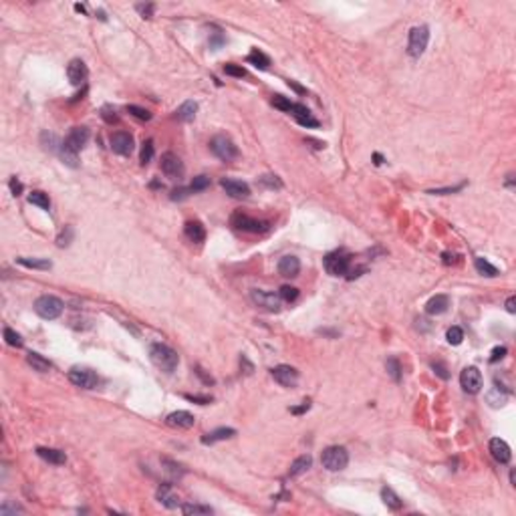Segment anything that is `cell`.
<instances>
[{"mask_svg": "<svg viewBox=\"0 0 516 516\" xmlns=\"http://www.w3.org/2000/svg\"><path fill=\"white\" fill-rule=\"evenodd\" d=\"M321 464L322 468H327L329 472H341L349 464V454L343 446H329V448L322 450Z\"/></svg>", "mask_w": 516, "mask_h": 516, "instance_id": "obj_2", "label": "cell"}, {"mask_svg": "<svg viewBox=\"0 0 516 516\" xmlns=\"http://www.w3.org/2000/svg\"><path fill=\"white\" fill-rule=\"evenodd\" d=\"M278 272L287 278H292L300 272V260L296 256H283L278 262Z\"/></svg>", "mask_w": 516, "mask_h": 516, "instance_id": "obj_22", "label": "cell"}, {"mask_svg": "<svg viewBox=\"0 0 516 516\" xmlns=\"http://www.w3.org/2000/svg\"><path fill=\"white\" fill-rule=\"evenodd\" d=\"M278 296H281V300L292 303V300H296V298H298V289H294V287H289V285H285V287H281V292H278Z\"/></svg>", "mask_w": 516, "mask_h": 516, "instance_id": "obj_42", "label": "cell"}, {"mask_svg": "<svg viewBox=\"0 0 516 516\" xmlns=\"http://www.w3.org/2000/svg\"><path fill=\"white\" fill-rule=\"evenodd\" d=\"M109 145L117 156H131L133 152V137L127 131H115L109 137Z\"/></svg>", "mask_w": 516, "mask_h": 516, "instance_id": "obj_13", "label": "cell"}, {"mask_svg": "<svg viewBox=\"0 0 516 516\" xmlns=\"http://www.w3.org/2000/svg\"><path fill=\"white\" fill-rule=\"evenodd\" d=\"M139 160H141V165H147L149 161L154 160V141H152V139L143 141V145H141V154H139Z\"/></svg>", "mask_w": 516, "mask_h": 516, "instance_id": "obj_37", "label": "cell"}, {"mask_svg": "<svg viewBox=\"0 0 516 516\" xmlns=\"http://www.w3.org/2000/svg\"><path fill=\"white\" fill-rule=\"evenodd\" d=\"M220 186L230 198H236V200H246L250 196V186L244 182H238V180L224 178V180H220Z\"/></svg>", "mask_w": 516, "mask_h": 516, "instance_id": "obj_14", "label": "cell"}, {"mask_svg": "<svg viewBox=\"0 0 516 516\" xmlns=\"http://www.w3.org/2000/svg\"><path fill=\"white\" fill-rule=\"evenodd\" d=\"M234 436H236V429H232V427H218V429H214V432L202 436V444L212 446V444H216V442H222V440L234 438Z\"/></svg>", "mask_w": 516, "mask_h": 516, "instance_id": "obj_23", "label": "cell"}, {"mask_svg": "<svg viewBox=\"0 0 516 516\" xmlns=\"http://www.w3.org/2000/svg\"><path fill=\"white\" fill-rule=\"evenodd\" d=\"M446 339H448L450 345H460L462 339H464V331H462L460 327H451V329H448V333H446Z\"/></svg>", "mask_w": 516, "mask_h": 516, "instance_id": "obj_41", "label": "cell"}, {"mask_svg": "<svg viewBox=\"0 0 516 516\" xmlns=\"http://www.w3.org/2000/svg\"><path fill=\"white\" fill-rule=\"evenodd\" d=\"M29 202L31 204H34V206H38V208H42V210H49L51 208V200H49V196L45 192H32L31 196H29Z\"/></svg>", "mask_w": 516, "mask_h": 516, "instance_id": "obj_35", "label": "cell"}, {"mask_svg": "<svg viewBox=\"0 0 516 516\" xmlns=\"http://www.w3.org/2000/svg\"><path fill=\"white\" fill-rule=\"evenodd\" d=\"M196 373L202 377V381H204V383H208V385H210V383H214V379H212V377H208V375L204 373V369H202V367H196Z\"/></svg>", "mask_w": 516, "mask_h": 516, "instance_id": "obj_56", "label": "cell"}, {"mask_svg": "<svg viewBox=\"0 0 516 516\" xmlns=\"http://www.w3.org/2000/svg\"><path fill=\"white\" fill-rule=\"evenodd\" d=\"M385 369H387V373L391 375L393 381H399V379H401V365H399V361H397L395 357H389V359H387Z\"/></svg>", "mask_w": 516, "mask_h": 516, "instance_id": "obj_36", "label": "cell"}, {"mask_svg": "<svg viewBox=\"0 0 516 516\" xmlns=\"http://www.w3.org/2000/svg\"><path fill=\"white\" fill-rule=\"evenodd\" d=\"M272 105H274L276 109H281V111H287V113H290V109H292V105H294V103H290L287 97L274 95L272 97Z\"/></svg>", "mask_w": 516, "mask_h": 516, "instance_id": "obj_45", "label": "cell"}, {"mask_svg": "<svg viewBox=\"0 0 516 516\" xmlns=\"http://www.w3.org/2000/svg\"><path fill=\"white\" fill-rule=\"evenodd\" d=\"M381 498H383V504H385L387 508H391V510H399L401 508V500H399V496L391 488H383L381 490Z\"/></svg>", "mask_w": 516, "mask_h": 516, "instance_id": "obj_32", "label": "cell"}, {"mask_svg": "<svg viewBox=\"0 0 516 516\" xmlns=\"http://www.w3.org/2000/svg\"><path fill=\"white\" fill-rule=\"evenodd\" d=\"M309 407H311V403H309V401H303V405H300V407H292L290 412L298 416V414H303V412H309Z\"/></svg>", "mask_w": 516, "mask_h": 516, "instance_id": "obj_57", "label": "cell"}, {"mask_svg": "<svg viewBox=\"0 0 516 516\" xmlns=\"http://www.w3.org/2000/svg\"><path fill=\"white\" fill-rule=\"evenodd\" d=\"M196 111H198V103H196V101H186V103H182V105L178 107L176 117H178L180 121H192L193 117H196Z\"/></svg>", "mask_w": 516, "mask_h": 516, "instance_id": "obj_29", "label": "cell"}, {"mask_svg": "<svg viewBox=\"0 0 516 516\" xmlns=\"http://www.w3.org/2000/svg\"><path fill=\"white\" fill-rule=\"evenodd\" d=\"M466 184H458V186H454V188H442V190H429L427 193H438V196H444V193H454L458 192V190H462Z\"/></svg>", "mask_w": 516, "mask_h": 516, "instance_id": "obj_52", "label": "cell"}, {"mask_svg": "<svg viewBox=\"0 0 516 516\" xmlns=\"http://www.w3.org/2000/svg\"><path fill=\"white\" fill-rule=\"evenodd\" d=\"M75 10H79V12H85V6H83V4H75Z\"/></svg>", "mask_w": 516, "mask_h": 516, "instance_id": "obj_60", "label": "cell"}, {"mask_svg": "<svg viewBox=\"0 0 516 516\" xmlns=\"http://www.w3.org/2000/svg\"><path fill=\"white\" fill-rule=\"evenodd\" d=\"M224 73H226V75H230V77H238V79L246 77V71H244V67H240V64H234V63L224 64Z\"/></svg>", "mask_w": 516, "mask_h": 516, "instance_id": "obj_46", "label": "cell"}, {"mask_svg": "<svg viewBox=\"0 0 516 516\" xmlns=\"http://www.w3.org/2000/svg\"><path fill=\"white\" fill-rule=\"evenodd\" d=\"M36 454H38V458H42L45 462H49V464H55V466H61L67 462V456H64V451L61 450H55V448H36Z\"/></svg>", "mask_w": 516, "mask_h": 516, "instance_id": "obj_24", "label": "cell"}, {"mask_svg": "<svg viewBox=\"0 0 516 516\" xmlns=\"http://www.w3.org/2000/svg\"><path fill=\"white\" fill-rule=\"evenodd\" d=\"M290 115H292L294 121H296L298 125H303V127H319V121H317V119L313 117V113H311L305 105H300V103H294V105H292Z\"/></svg>", "mask_w": 516, "mask_h": 516, "instance_id": "obj_17", "label": "cell"}, {"mask_svg": "<svg viewBox=\"0 0 516 516\" xmlns=\"http://www.w3.org/2000/svg\"><path fill=\"white\" fill-rule=\"evenodd\" d=\"M190 192H192L190 188H178V190L171 192V200H174V202H176V200H186V198L190 196Z\"/></svg>", "mask_w": 516, "mask_h": 516, "instance_id": "obj_50", "label": "cell"}, {"mask_svg": "<svg viewBox=\"0 0 516 516\" xmlns=\"http://www.w3.org/2000/svg\"><path fill=\"white\" fill-rule=\"evenodd\" d=\"M474 266H476V270L480 272V274H484V276H488V278H494V276H498V268L496 266H492L486 258H482V256H478L476 260H474Z\"/></svg>", "mask_w": 516, "mask_h": 516, "instance_id": "obj_31", "label": "cell"}, {"mask_svg": "<svg viewBox=\"0 0 516 516\" xmlns=\"http://www.w3.org/2000/svg\"><path fill=\"white\" fill-rule=\"evenodd\" d=\"M210 149L222 161H232L238 158V147L228 135H214L210 141Z\"/></svg>", "mask_w": 516, "mask_h": 516, "instance_id": "obj_4", "label": "cell"}, {"mask_svg": "<svg viewBox=\"0 0 516 516\" xmlns=\"http://www.w3.org/2000/svg\"><path fill=\"white\" fill-rule=\"evenodd\" d=\"M506 311H508V313H516V298L514 296H510V298L506 300Z\"/></svg>", "mask_w": 516, "mask_h": 516, "instance_id": "obj_59", "label": "cell"}, {"mask_svg": "<svg viewBox=\"0 0 516 516\" xmlns=\"http://www.w3.org/2000/svg\"><path fill=\"white\" fill-rule=\"evenodd\" d=\"M325 270L331 276H345L349 272V256L343 252H331L325 256Z\"/></svg>", "mask_w": 516, "mask_h": 516, "instance_id": "obj_8", "label": "cell"}, {"mask_svg": "<svg viewBox=\"0 0 516 516\" xmlns=\"http://www.w3.org/2000/svg\"><path fill=\"white\" fill-rule=\"evenodd\" d=\"M40 143H42V147H45V149H49V152H57V149H61V143H63V141H59V137H57L55 133L42 131V135H40Z\"/></svg>", "mask_w": 516, "mask_h": 516, "instance_id": "obj_33", "label": "cell"}, {"mask_svg": "<svg viewBox=\"0 0 516 516\" xmlns=\"http://www.w3.org/2000/svg\"><path fill=\"white\" fill-rule=\"evenodd\" d=\"M270 373H272L274 381L283 387H294L298 383V371L290 365H276L270 369Z\"/></svg>", "mask_w": 516, "mask_h": 516, "instance_id": "obj_12", "label": "cell"}, {"mask_svg": "<svg viewBox=\"0 0 516 516\" xmlns=\"http://www.w3.org/2000/svg\"><path fill=\"white\" fill-rule=\"evenodd\" d=\"M186 399L188 401H193V403H200V405H208L210 401H212V397H208V395H186Z\"/></svg>", "mask_w": 516, "mask_h": 516, "instance_id": "obj_51", "label": "cell"}, {"mask_svg": "<svg viewBox=\"0 0 516 516\" xmlns=\"http://www.w3.org/2000/svg\"><path fill=\"white\" fill-rule=\"evenodd\" d=\"M8 512H23L20 506H2L0 508V514H8Z\"/></svg>", "mask_w": 516, "mask_h": 516, "instance_id": "obj_58", "label": "cell"}, {"mask_svg": "<svg viewBox=\"0 0 516 516\" xmlns=\"http://www.w3.org/2000/svg\"><path fill=\"white\" fill-rule=\"evenodd\" d=\"M250 298L252 303L264 309V311H270V313H276L281 309V296L270 292V290H262V289H252L250 290Z\"/></svg>", "mask_w": 516, "mask_h": 516, "instance_id": "obj_7", "label": "cell"}, {"mask_svg": "<svg viewBox=\"0 0 516 516\" xmlns=\"http://www.w3.org/2000/svg\"><path fill=\"white\" fill-rule=\"evenodd\" d=\"M184 234H186V238L192 240V242H204V238H206V230H204L202 222H198V220L186 222V226H184Z\"/></svg>", "mask_w": 516, "mask_h": 516, "instance_id": "obj_25", "label": "cell"}, {"mask_svg": "<svg viewBox=\"0 0 516 516\" xmlns=\"http://www.w3.org/2000/svg\"><path fill=\"white\" fill-rule=\"evenodd\" d=\"M59 156H61V160L69 165V167H79V154L75 152V149H71L67 143H61V149H59Z\"/></svg>", "mask_w": 516, "mask_h": 516, "instance_id": "obj_30", "label": "cell"}, {"mask_svg": "<svg viewBox=\"0 0 516 516\" xmlns=\"http://www.w3.org/2000/svg\"><path fill=\"white\" fill-rule=\"evenodd\" d=\"M448 307H450V298L446 294H436L427 300L425 311H427V315H444L448 311Z\"/></svg>", "mask_w": 516, "mask_h": 516, "instance_id": "obj_20", "label": "cell"}, {"mask_svg": "<svg viewBox=\"0 0 516 516\" xmlns=\"http://www.w3.org/2000/svg\"><path fill=\"white\" fill-rule=\"evenodd\" d=\"M196 418H193L190 412H184V410H180V412H174V414H169L167 418H165V423L167 425H171V427H180V429H188V427H192Z\"/></svg>", "mask_w": 516, "mask_h": 516, "instance_id": "obj_19", "label": "cell"}, {"mask_svg": "<svg viewBox=\"0 0 516 516\" xmlns=\"http://www.w3.org/2000/svg\"><path fill=\"white\" fill-rule=\"evenodd\" d=\"M490 454H492V458H494L496 462H500V464H508L510 458H512V451L508 448V444H506L504 440H500V438L490 440Z\"/></svg>", "mask_w": 516, "mask_h": 516, "instance_id": "obj_18", "label": "cell"}, {"mask_svg": "<svg viewBox=\"0 0 516 516\" xmlns=\"http://www.w3.org/2000/svg\"><path fill=\"white\" fill-rule=\"evenodd\" d=\"M16 262H18L20 266H25V268H34V270H49V268L53 266V262H51V260H45V258L20 256V258H16Z\"/></svg>", "mask_w": 516, "mask_h": 516, "instance_id": "obj_28", "label": "cell"}, {"mask_svg": "<svg viewBox=\"0 0 516 516\" xmlns=\"http://www.w3.org/2000/svg\"><path fill=\"white\" fill-rule=\"evenodd\" d=\"M260 184H262L264 188H268V190H281V188H283V182L278 180V176H272V174L262 176V178H260Z\"/></svg>", "mask_w": 516, "mask_h": 516, "instance_id": "obj_39", "label": "cell"}, {"mask_svg": "<svg viewBox=\"0 0 516 516\" xmlns=\"http://www.w3.org/2000/svg\"><path fill=\"white\" fill-rule=\"evenodd\" d=\"M432 367H434V369H436V373H438V375H440V377H442V379H448V377H450V375H448V373H446V367H444V365H442V363H434V365H432Z\"/></svg>", "mask_w": 516, "mask_h": 516, "instance_id": "obj_55", "label": "cell"}, {"mask_svg": "<svg viewBox=\"0 0 516 516\" xmlns=\"http://www.w3.org/2000/svg\"><path fill=\"white\" fill-rule=\"evenodd\" d=\"M127 111L133 115V117H137V119H141V121H149L152 119V113L147 111V109H143V107H137V105H127Z\"/></svg>", "mask_w": 516, "mask_h": 516, "instance_id": "obj_43", "label": "cell"}, {"mask_svg": "<svg viewBox=\"0 0 516 516\" xmlns=\"http://www.w3.org/2000/svg\"><path fill=\"white\" fill-rule=\"evenodd\" d=\"M232 226L238 228V230H242V232H250V234H260V232H266V230H268V222L250 218V216L240 214V212L232 216Z\"/></svg>", "mask_w": 516, "mask_h": 516, "instance_id": "obj_9", "label": "cell"}, {"mask_svg": "<svg viewBox=\"0 0 516 516\" xmlns=\"http://www.w3.org/2000/svg\"><path fill=\"white\" fill-rule=\"evenodd\" d=\"M71 238H73V228L71 226H64V230H61V234L57 236V244L63 248V246H69L71 244Z\"/></svg>", "mask_w": 516, "mask_h": 516, "instance_id": "obj_48", "label": "cell"}, {"mask_svg": "<svg viewBox=\"0 0 516 516\" xmlns=\"http://www.w3.org/2000/svg\"><path fill=\"white\" fill-rule=\"evenodd\" d=\"M69 381L73 385L81 387V389H95L99 385V377L95 371L87 369V367H73L69 371Z\"/></svg>", "mask_w": 516, "mask_h": 516, "instance_id": "obj_6", "label": "cell"}, {"mask_svg": "<svg viewBox=\"0 0 516 516\" xmlns=\"http://www.w3.org/2000/svg\"><path fill=\"white\" fill-rule=\"evenodd\" d=\"M427 40H429V29L427 27H414L410 31V40H407V53L410 57L418 59L423 55V51L427 49Z\"/></svg>", "mask_w": 516, "mask_h": 516, "instance_id": "obj_5", "label": "cell"}, {"mask_svg": "<svg viewBox=\"0 0 516 516\" xmlns=\"http://www.w3.org/2000/svg\"><path fill=\"white\" fill-rule=\"evenodd\" d=\"M149 357H152V363H154L158 369L165 371V373H174L176 367H178V363H180L178 353H176L171 347L163 345V343H154V345L149 347Z\"/></svg>", "mask_w": 516, "mask_h": 516, "instance_id": "obj_1", "label": "cell"}, {"mask_svg": "<svg viewBox=\"0 0 516 516\" xmlns=\"http://www.w3.org/2000/svg\"><path fill=\"white\" fill-rule=\"evenodd\" d=\"M87 141H89V129L87 127H73L69 131V135L64 137V143L71 149H75L77 154L87 145Z\"/></svg>", "mask_w": 516, "mask_h": 516, "instance_id": "obj_15", "label": "cell"}, {"mask_svg": "<svg viewBox=\"0 0 516 516\" xmlns=\"http://www.w3.org/2000/svg\"><path fill=\"white\" fill-rule=\"evenodd\" d=\"M206 188H210V178H208V176H196L192 180V184H190V190H192V192H202V190H206Z\"/></svg>", "mask_w": 516, "mask_h": 516, "instance_id": "obj_40", "label": "cell"}, {"mask_svg": "<svg viewBox=\"0 0 516 516\" xmlns=\"http://www.w3.org/2000/svg\"><path fill=\"white\" fill-rule=\"evenodd\" d=\"M248 63L250 64H254L256 69H268V64H270V59L262 53V51H258V49H254V51H250V55H248Z\"/></svg>", "mask_w": 516, "mask_h": 516, "instance_id": "obj_34", "label": "cell"}, {"mask_svg": "<svg viewBox=\"0 0 516 516\" xmlns=\"http://www.w3.org/2000/svg\"><path fill=\"white\" fill-rule=\"evenodd\" d=\"M460 385L466 393L470 395H476L480 393L482 389V373L476 369V367H466L462 373H460Z\"/></svg>", "mask_w": 516, "mask_h": 516, "instance_id": "obj_10", "label": "cell"}, {"mask_svg": "<svg viewBox=\"0 0 516 516\" xmlns=\"http://www.w3.org/2000/svg\"><path fill=\"white\" fill-rule=\"evenodd\" d=\"M34 313L40 317V319H47V321H53L57 319L61 313H63V300L53 296V294H42L34 300Z\"/></svg>", "mask_w": 516, "mask_h": 516, "instance_id": "obj_3", "label": "cell"}, {"mask_svg": "<svg viewBox=\"0 0 516 516\" xmlns=\"http://www.w3.org/2000/svg\"><path fill=\"white\" fill-rule=\"evenodd\" d=\"M313 466V458L309 456V454H305V456H298L292 464H290V470H289V476H300L303 472H307L309 468Z\"/></svg>", "mask_w": 516, "mask_h": 516, "instance_id": "obj_27", "label": "cell"}, {"mask_svg": "<svg viewBox=\"0 0 516 516\" xmlns=\"http://www.w3.org/2000/svg\"><path fill=\"white\" fill-rule=\"evenodd\" d=\"M506 355V347H496L492 355H490V363H496V361H500L502 357Z\"/></svg>", "mask_w": 516, "mask_h": 516, "instance_id": "obj_53", "label": "cell"}, {"mask_svg": "<svg viewBox=\"0 0 516 516\" xmlns=\"http://www.w3.org/2000/svg\"><path fill=\"white\" fill-rule=\"evenodd\" d=\"M10 190H12L14 196H20V192H23V184H20L16 178H12V180H10Z\"/></svg>", "mask_w": 516, "mask_h": 516, "instance_id": "obj_54", "label": "cell"}, {"mask_svg": "<svg viewBox=\"0 0 516 516\" xmlns=\"http://www.w3.org/2000/svg\"><path fill=\"white\" fill-rule=\"evenodd\" d=\"M67 77H69L71 85H75V87L83 85L85 79H87V64L83 63L81 59H73L69 63V67H67Z\"/></svg>", "mask_w": 516, "mask_h": 516, "instance_id": "obj_16", "label": "cell"}, {"mask_svg": "<svg viewBox=\"0 0 516 516\" xmlns=\"http://www.w3.org/2000/svg\"><path fill=\"white\" fill-rule=\"evenodd\" d=\"M27 361H29V365H31L32 369H34V371H38V373H49V371H51V367H53L49 359H45L42 355L34 353V351H31V353L27 355Z\"/></svg>", "mask_w": 516, "mask_h": 516, "instance_id": "obj_26", "label": "cell"}, {"mask_svg": "<svg viewBox=\"0 0 516 516\" xmlns=\"http://www.w3.org/2000/svg\"><path fill=\"white\" fill-rule=\"evenodd\" d=\"M101 117H103V121H105V123H109V125H113V123H117V121H119L117 111H115V109H111V107H103V109H101Z\"/></svg>", "mask_w": 516, "mask_h": 516, "instance_id": "obj_47", "label": "cell"}, {"mask_svg": "<svg viewBox=\"0 0 516 516\" xmlns=\"http://www.w3.org/2000/svg\"><path fill=\"white\" fill-rule=\"evenodd\" d=\"M373 158H375V163H377V165H379V163H381V161H383V158H381V156H379V154H375V156H373Z\"/></svg>", "mask_w": 516, "mask_h": 516, "instance_id": "obj_61", "label": "cell"}, {"mask_svg": "<svg viewBox=\"0 0 516 516\" xmlns=\"http://www.w3.org/2000/svg\"><path fill=\"white\" fill-rule=\"evenodd\" d=\"M182 512L184 514H212V508L204 504H184Z\"/></svg>", "mask_w": 516, "mask_h": 516, "instance_id": "obj_38", "label": "cell"}, {"mask_svg": "<svg viewBox=\"0 0 516 516\" xmlns=\"http://www.w3.org/2000/svg\"><path fill=\"white\" fill-rule=\"evenodd\" d=\"M135 8H137V12H139V14H141V16H143V18H149V16H152V12H154V8H156V6H154V4H137V6H135Z\"/></svg>", "mask_w": 516, "mask_h": 516, "instance_id": "obj_49", "label": "cell"}, {"mask_svg": "<svg viewBox=\"0 0 516 516\" xmlns=\"http://www.w3.org/2000/svg\"><path fill=\"white\" fill-rule=\"evenodd\" d=\"M161 171H163L167 178H171V180H180V178L184 176V163H182V160H180L176 154L165 152V154L161 156Z\"/></svg>", "mask_w": 516, "mask_h": 516, "instance_id": "obj_11", "label": "cell"}, {"mask_svg": "<svg viewBox=\"0 0 516 516\" xmlns=\"http://www.w3.org/2000/svg\"><path fill=\"white\" fill-rule=\"evenodd\" d=\"M158 500L163 506H167V508H176L180 504V496L174 492L171 484H161L160 488H158Z\"/></svg>", "mask_w": 516, "mask_h": 516, "instance_id": "obj_21", "label": "cell"}, {"mask_svg": "<svg viewBox=\"0 0 516 516\" xmlns=\"http://www.w3.org/2000/svg\"><path fill=\"white\" fill-rule=\"evenodd\" d=\"M4 339H6V343L10 345V347H23V339H20V335L18 333H14L12 329H4Z\"/></svg>", "mask_w": 516, "mask_h": 516, "instance_id": "obj_44", "label": "cell"}]
</instances>
